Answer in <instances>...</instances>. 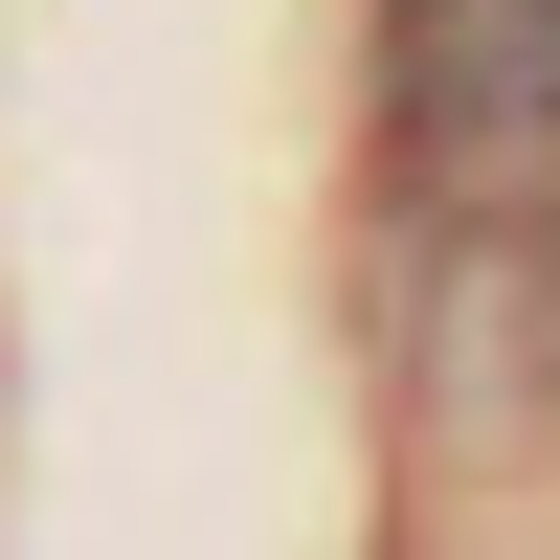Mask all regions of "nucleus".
<instances>
[{
  "label": "nucleus",
  "instance_id": "f03ea898",
  "mask_svg": "<svg viewBox=\"0 0 560 560\" xmlns=\"http://www.w3.org/2000/svg\"><path fill=\"white\" fill-rule=\"evenodd\" d=\"M404 359H427V427L471 448V471L538 448V382H560V247H538V202H427Z\"/></svg>",
  "mask_w": 560,
  "mask_h": 560
},
{
  "label": "nucleus",
  "instance_id": "f257e3e1",
  "mask_svg": "<svg viewBox=\"0 0 560 560\" xmlns=\"http://www.w3.org/2000/svg\"><path fill=\"white\" fill-rule=\"evenodd\" d=\"M382 135L427 202H560V0H382Z\"/></svg>",
  "mask_w": 560,
  "mask_h": 560
}]
</instances>
